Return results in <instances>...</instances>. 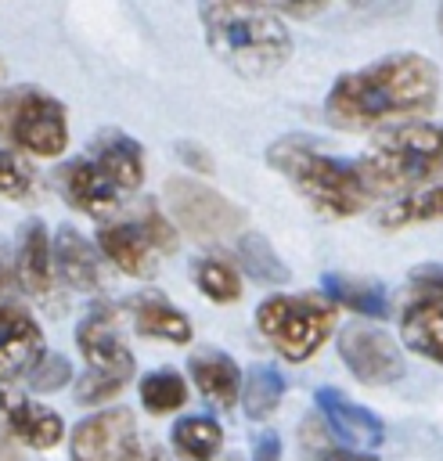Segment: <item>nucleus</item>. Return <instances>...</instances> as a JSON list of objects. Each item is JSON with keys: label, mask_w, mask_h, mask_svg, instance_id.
I'll return each mask as SVG.
<instances>
[{"label": "nucleus", "mask_w": 443, "mask_h": 461, "mask_svg": "<svg viewBox=\"0 0 443 461\" xmlns=\"http://www.w3.org/2000/svg\"><path fill=\"white\" fill-rule=\"evenodd\" d=\"M299 450H303L306 461H378L375 454H357V450L342 447V443L324 429V421H321L317 414L303 418V425H299Z\"/></svg>", "instance_id": "obj_29"}, {"label": "nucleus", "mask_w": 443, "mask_h": 461, "mask_svg": "<svg viewBox=\"0 0 443 461\" xmlns=\"http://www.w3.org/2000/svg\"><path fill=\"white\" fill-rule=\"evenodd\" d=\"M274 14L285 22V18H313L324 11V4H270Z\"/></svg>", "instance_id": "obj_36"}, {"label": "nucleus", "mask_w": 443, "mask_h": 461, "mask_svg": "<svg viewBox=\"0 0 443 461\" xmlns=\"http://www.w3.org/2000/svg\"><path fill=\"white\" fill-rule=\"evenodd\" d=\"M50 263H54V277L61 285H68L72 292H97L101 288L97 249L68 223L58 227V234L50 238Z\"/></svg>", "instance_id": "obj_18"}, {"label": "nucleus", "mask_w": 443, "mask_h": 461, "mask_svg": "<svg viewBox=\"0 0 443 461\" xmlns=\"http://www.w3.org/2000/svg\"><path fill=\"white\" fill-rule=\"evenodd\" d=\"M281 396H285V375L274 364H252L249 375H241V407L252 421L270 418Z\"/></svg>", "instance_id": "obj_26"}, {"label": "nucleus", "mask_w": 443, "mask_h": 461, "mask_svg": "<svg viewBox=\"0 0 443 461\" xmlns=\"http://www.w3.org/2000/svg\"><path fill=\"white\" fill-rule=\"evenodd\" d=\"M439 29H443V7H439Z\"/></svg>", "instance_id": "obj_39"}, {"label": "nucleus", "mask_w": 443, "mask_h": 461, "mask_svg": "<svg viewBox=\"0 0 443 461\" xmlns=\"http://www.w3.org/2000/svg\"><path fill=\"white\" fill-rule=\"evenodd\" d=\"M68 378H72V364H68V357H61V353H47V357L32 367L29 385H32L36 393H54V389L68 385Z\"/></svg>", "instance_id": "obj_32"}, {"label": "nucleus", "mask_w": 443, "mask_h": 461, "mask_svg": "<svg viewBox=\"0 0 443 461\" xmlns=\"http://www.w3.org/2000/svg\"><path fill=\"white\" fill-rule=\"evenodd\" d=\"M47 357V339L36 317L14 299L11 277H0V385H14L29 378L32 367Z\"/></svg>", "instance_id": "obj_9"}, {"label": "nucleus", "mask_w": 443, "mask_h": 461, "mask_svg": "<svg viewBox=\"0 0 443 461\" xmlns=\"http://www.w3.org/2000/svg\"><path fill=\"white\" fill-rule=\"evenodd\" d=\"M4 76H7V68H4V58H0V83H4Z\"/></svg>", "instance_id": "obj_38"}, {"label": "nucleus", "mask_w": 443, "mask_h": 461, "mask_svg": "<svg viewBox=\"0 0 443 461\" xmlns=\"http://www.w3.org/2000/svg\"><path fill=\"white\" fill-rule=\"evenodd\" d=\"M58 187L65 194V202L94 220H108L112 212H119L122 205V194L104 180V173L86 158H68L61 169H58Z\"/></svg>", "instance_id": "obj_15"}, {"label": "nucleus", "mask_w": 443, "mask_h": 461, "mask_svg": "<svg viewBox=\"0 0 443 461\" xmlns=\"http://www.w3.org/2000/svg\"><path fill=\"white\" fill-rule=\"evenodd\" d=\"M339 360L364 385H393L403 375V349L389 331L367 321H353L339 331Z\"/></svg>", "instance_id": "obj_10"}, {"label": "nucleus", "mask_w": 443, "mask_h": 461, "mask_svg": "<svg viewBox=\"0 0 443 461\" xmlns=\"http://www.w3.org/2000/svg\"><path fill=\"white\" fill-rule=\"evenodd\" d=\"M407 281L418 299H432L443 306V263H421L407 274Z\"/></svg>", "instance_id": "obj_33"}, {"label": "nucleus", "mask_w": 443, "mask_h": 461, "mask_svg": "<svg viewBox=\"0 0 443 461\" xmlns=\"http://www.w3.org/2000/svg\"><path fill=\"white\" fill-rule=\"evenodd\" d=\"M321 295L331 306L353 310L357 317H367V321L389 317V295L375 281H360V277H346V274H321Z\"/></svg>", "instance_id": "obj_21"}, {"label": "nucleus", "mask_w": 443, "mask_h": 461, "mask_svg": "<svg viewBox=\"0 0 443 461\" xmlns=\"http://www.w3.org/2000/svg\"><path fill=\"white\" fill-rule=\"evenodd\" d=\"M187 375H191L194 389H198L212 407H220V411H234V403L241 400V367H238L234 357L223 353V349L205 346V349L191 353Z\"/></svg>", "instance_id": "obj_19"}, {"label": "nucleus", "mask_w": 443, "mask_h": 461, "mask_svg": "<svg viewBox=\"0 0 443 461\" xmlns=\"http://www.w3.org/2000/svg\"><path fill=\"white\" fill-rule=\"evenodd\" d=\"M378 227L385 230H403L407 223H432V220H443V180L436 184H425L411 194H400L393 202H382L378 212H375Z\"/></svg>", "instance_id": "obj_23"}, {"label": "nucleus", "mask_w": 443, "mask_h": 461, "mask_svg": "<svg viewBox=\"0 0 443 461\" xmlns=\"http://www.w3.org/2000/svg\"><path fill=\"white\" fill-rule=\"evenodd\" d=\"M191 281H194V288L205 299H212L220 306L241 299V277H238L234 263L223 259V256H202V259H194L191 263Z\"/></svg>", "instance_id": "obj_27"}, {"label": "nucleus", "mask_w": 443, "mask_h": 461, "mask_svg": "<svg viewBox=\"0 0 443 461\" xmlns=\"http://www.w3.org/2000/svg\"><path fill=\"white\" fill-rule=\"evenodd\" d=\"M234 256H238V267L252 277V281H263V285H285L292 274L285 267V259L274 252V245L259 234V230H241L234 238Z\"/></svg>", "instance_id": "obj_25"}, {"label": "nucleus", "mask_w": 443, "mask_h": 461, "mask_svg": "<svg viewBox=\"0 0 443 461\" xmlns=\"http://www.w3.org/2000/svg\"><path fill=\"white\" fill-rule=\"evenodd\" d=\"M169 223L187 230L198 241H220V238H238L245 230V209L234 205L227 194L209 187L205 180H194L187 173H176L162 184Z\"/></svg>", "instance_id": "obj_8"}, {"label": "nucleus", "mask_w": 443, "mask_h": 461, "mask_svg": "<svg viewBox=\"0 0 443 461\" xmlns=\"http://www.w3.org/2000/svg\"><path fill=\"white\" fill-rule=\"evenodd\" d=\"M252 461H281V436L277 432H259L252 439Z\"/></svg>", "instance_id": "obj_35"}, {"label": "nucleus", "mask_w": 443, "mask_h": 461, "mask_svg": "<svg viewBox=\"0 0 443 461\" xmlns=\"http://www.w3.org/2000/svg\"><path fill=\"white\" fill-rule=\"evenodd\" d=\"M86 158L104 173V180L119 194H130V191H137L144 184V148L126 130H101L90 140Z\"/></svg>", "instance_id": "obj_14"}, {"label": "nucleus", "mask_w": 443, "mask_h": 461, "mask_svg": "<svg viewBox=\"0 0 443 461\" xmlns=\"http://www.w3.org/2000/svg\"><path fill=\"white\" fill-rule=\"evenodd\" d=\"M176 158H180V162H184V166H187L191 173H205V176H209V173L216 169L212 155H209L205 148L191 144V140H180V144H176Z\"/></svg>", "instance_id": "obj_34"}, {"label": "nucleus", "mask_w": 443, "mask_h": 461, "mask_svg": "<svg viewBox=\"0 0 443 461\" xmlns=\"http://www.w3.org/2000/svg\"><path fill=\"white\" fill-rule=\"evenodd\" d=\"M313 400H317V411H321V418H324V429H328L342 447H349V450H357V454H371V450L385 439L382 418L371 414L367 407L353 403L342 389L324 385V389H317Z\"/></svg>", "instance_id": "obj_12"}, {"label": "nucleus", "mask_w": 443, "mask_h": 461, "mask_svg": "<svg viewBox=\"0 0 443 461\" xmlns=\"http://www.w3.org/2000/svg\"><path fill=\"white\" fill-rule=\"evenodd\" d=\"M4 274H7V270H4V263H0V277H4Z\"/></svg>", "instance_id": "obj_40"}, {"label": "nucleus", "mask_w": 443, "mask_h": 461, "mask_svg": "<svg viewBox=\"0 0 443 461\" xmlns=\"http://www.w3.org/2000/svg\"><path fill=\"white\" fill-rule=\"evenodd\" d=\"M371 194H411L443 173V122H400L378 130L371 148L357 158Z\"/></svg>", "instance_id": "obj_4"}, {"label": "nucleus", "mask_w": 443, "mask_h": 461, "mask_svg": "<svg viewBox=\"0 0 443 461\" xmlns=\"http://www.w3.org/2000/svg\"><path fill=\"white\" fill-rule=\"evenodd\" d=\"M32 191H36V176H32L29 162L22 155H14L11 148H0V194L25 202V198H32Z\"/></svg>", "instance_id": "obj_31"}, {"label": "nucleus", "mask_w": 443, "mask_h": 461, "mask_svg": "<svg viewBox=\"0 0 443 461\" xmlns=\"http://www.w3.org/2000/svg\"><path fill=\"white\" fill-rule=\"evenodd\" d=\"M130 317H133L137 335L162 339V342H173V346H187L191 335H194L191 321L176 306H169L166 299H158V295H137V299H130Z\"/></svg>", "instance_id": "obj_22"}, {"label": "nucleus", "mask_w": 443, "mask_h": 461, "mask_svg": "<svg viewBox=\"0 0 443 461\" xmlns=\"http://www.w3.org/2000/svg\"><path fill=\"white\" fill-rule=\"evenodd\" d=\"M267 162L321 216L346 220V216L364 212L375 202V194H371L364 173L357 169V162L328 155V151L313 148V140H306V137H277L267 148Z\"/></svg>", "instance_id": "obj_3"}, {"label": "nucleus", "mask_w": 443, "mask_h": 461, "mask_svg": "<svg viewBox=\"0 0 443 461\" xmlns=\"http://www.w3.org/2000/svg\"><path fill=\"white\" fill-rule=\"evenodd\" d=\"M137 393H140V403L148 414H176L187 403V382L173 367H158V371L140 375Z\"/></svg>", "instance_id": "obj_28"}, {"label": "nucleus", "mask_w": 443, "mask_h": 461, "mask_svg": "<svg viewBox=\"0 0 443 461\" xmlns=\"http://www.w3.org/2000/svg\"><path fill=\"white\" fill-rule=\"evenodd\" d=\"M198 22L216 61L245 79H267L292 58V36L270 4L209 0Z\"/></svg>", "instance_id": "obj_2"}, {"label": "nucleus", "mask_w": 443, "mask_h": 461, "mask_svg": "<svg viewBox=\"0 0 443 461\" xmlns=\"http://www.w3.org/2000/svg\"><path fill=\"white\" fill-rule=\"evenodd\" d=\"M97 252L122 274L130 277H155L158 274V249L144 238V230L133 220H119V223H104L97 230Z\"/></svg>", "instance_id": "obj_16"}, {"label": "nucleus", "mask_w": 443, "mask_h": 461, "mask_svg": "<svg viewBox=\"0 0 443 461\" xmlns=\"http://www.w3.org/2000/svg\"><path fill=\"white\" fill-rule=\"evenodd\" d=\"M0 137L36 158H54L68 148V112L40 86H14L0 97Z\"/></svg>", "instance_id": "obj_7"}, {"label": "nucleus", "mask_w": 443, "mask_h": 461, "mask_svg": "<svg viewBox=\"0 0 443 461\" xmlns=\"http://www.w3.org/2000/svg\"><path fill=\"white\" fill-rule=\"evenodd\" d=\"M14 281L18 288L40 303V306H58V277L50 263V234L43 220H29L18 230V249H14Z\"/></svg>", "instance_id": "obj_13"}, {"label": "nucleus", "mask_w": 443, "mask_h": 461, "mask_svg": "<svg viewBox=\"0 0 443 461\" xmlns=\"http://www.w3.org/2000/svg\"><path fill=\"white\" fill-rule=\"evenodd\" d=\"M68 454L72 461H140L144 443L137 436L133 411L108 407L83 418L68 432Z\"/></svg>", "instance_id": "obj_11"}, {"label": "nucleus", "mask_w": 443, "mask_h": 461, "mask_svg": "<svg viewBox=\"0 0 443 461\" xmlns=\"http://www.w3.org/2000/svg\"><path fill=\"white\" fill-rule=\"evenodd\" d=\"M0 414L11 429V436L32 450H50L61 443L65 436V421L58 411L43 407V403H32L18 393H11L7 385H0Z\"/></svg>", "instance_id": "obj_17"}, {"label": "nucleus", "mask_w": 443, "mask_h": 461, "mask_svg": "<svg viewBox=\"0 0 443 461\" xmlns=\"http://www.w3.org/2000/svg\"><path fill=\"white\" fill-rule=\"evenodd\" d=\"M76 346H79V357L86 360V371L76 378V403L79 407L108 403L112 396H119L130 385L137 360L115 331V310L112 306H97L76 324Z\"/></svg>", "instance_id": "obj_5"}, {"label": "nucleus", "mask_w": 443, "mask_h": 461, "mask_svg": "<svg viewBox=\"0 0 443 461\" xmlns=\"http://www.w3.org/2000/svg\"><path fill=\"white\" fill-rule=\"evenodd\" d=\"M400 339L411 353L443 364V306L432 299H411L400 317Z\"/></svg>", "instance_id": "obj_20"}, {"label": "nucleus", "mask_w": 443, "mask_h": 461, "mask_svg": "<svg viewBox=\"0 0 443 461\" xmlns=\"http://www.w3.org/2000/svg\"><path fill=\"white\" fill-rule=\"evenodd\" d=\"M439 97V72L425 54H389L364 68L342 72L328 97L324 119L335 130H378L385 122H418Z\"/></svg>", "instance_id": "obj_1"}, {"label": "nucleus", "mask_w": 443, "mask_h": 461, "mask_svg": "<svg viewBox=\"0 0 443 461\" xmlns=\"http://www.w3.org/2000/svg\"><path fill=\"white\" fill-rule=\"evenodd\" d=\"M140 461H173V457H169V454H166L162 447L148 443V447H144V454H140Z\"/></svg>", "instance_id": "obj_37"}, {"label": "nucleus", "mask_w": 443, "mask_h": 461, "mask_svg": "<svg viewBox=\"0 0 443 461\" xmlns=\"http://www.w3.org/2000/svg\"><path fill=\"white\" fill-rule=\"evenodd\" d=\"M169 443L180 461H212L223 447V429L212 414H184L169 429Z\"/></svg>", "instance_id": "obj_24"}, {"label": "nucleus", "mask_w": 443, "mask_h": 461, "mask_svg": "<svg viewBox=\"0 0 443 461\" xmlns=\"http://www.w3.org/2000/svg\"><path fill=\"white\" fill-rule=\"evenodd\" d=\"M130 220L144 230V238L158 249V256H166V252H173V249H176V227L169 223V216L158 209V202H155V198H144Z\"/></svg>", "instance_id": "obj_30"}, {"label": "nucleus", "mask_w": 443, "mask_h": 461, "mask_svg": "<svg viewBox=\"0 0 443 461\" xmlns=\"http://www.w3.org/2000/svg\"><path fill=\"white\" fill-rule=\"evenodd\" d=\"M256 328L277 357L306 364L335 331V306L324 295H267L256 306Z\"/></svg>", "instance_id": "obj_6"}]
</instances>
